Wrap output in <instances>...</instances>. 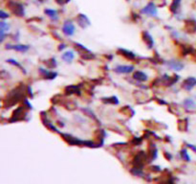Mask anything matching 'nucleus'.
<instances>
[{
  "label": "nucleus",
  "mask_w": 196,
  "mask_h": 184,
  "mask_svg": "<svg viewBox=\"0 0 196 184\" xmlns=\"http://www.w3.org/2000/svg\"><path fill=\"white\" fill-rule=\"evenodd\" d=\"M143 14H145V15H157V9L155 7V5L153 3H149L147 7H144L142 11Z\"/></svg>",
  "instance_id": "20e7f679"
},
{
  "label": "nucleus",
  "mask_w": 196,
  "mask_h": 184,
  "mask_svg": "<svg viewBox=\"0 0 196 184\" xmlns=\"http://www.w3.org/2000/svg\"><path fill=\"white\" fill-rule=\"evenodd\" d=\"M77 22L81 28H86L87 26L90 25V21L84 15H80L77 16Z\"/></svg>",
  "instance_id": "423d86ee"
},
{
  "label": "nucleus",
  "mask_w": 196,
  "mask_h": 184,
  "mask_svg": "<svg viewBox=\"0 0 196 184\" xmlns=\"http://www.w3.org/2000/svg\"><path fill=\"white\" fill-rule=\"evenodd\" d=\"M184 105H186L188 108H194L196 107V104L194 103L193 100L191 99H187L186 101L184 102Z\"/></svg>",
  "instance_id": "2eb2a0df"
},
{
  "label": "nucleus",
  "mask_w": 196,
  "mask_h": 184,
  "mask_svg": "<svg viewBox=\"0 0 196 184\" xmlns=\"http://www.w3.org/2000/svg\"><path fill=\"white\" fill-rule=\"evenodd\" d=\"M196 86V79L192 77H189L188 79H186L183 82V87L186 90H191V89Z\"/></svg>",
  "instance_id": "7ed1b4c3"
},
{
  "label": "nucleus",
  "mask_w": 196,
  "mask_h": 184,
  "mask_svg": "<svg viewBox=\"0 0 196 184\" xmlns=\"http://www.w3.org/2000/svg\"><path fill=\"white\" fill-rule=\"evenodd\" d=\"M143 36H144V40L147 42L148 47L149 48L152 47V45H153V38L151 37V36L148 34V33H147V32H144V34H143Z\"/></svg>",
  "instance_id": "9d476101"
},
{
  "label": "nucleus",
  "mask_w": 196,
  "mask_h": 184,
  "mask_svg": "<svg viewBox=\"0 0 196 184\" xmlns=\"http://www.w3.org/2000/svg\"><path fill=\"white\" fill-rule=\"evenodd\" d=\"M166 64L169 65L170 68L174 69L176 71H180L184 68V64L179 63V61H177V60H169Z\"/></svg>",
  "instance_id": "0eeeda50"
},
{
  "label": "nucleus",
  "mask_w": 196,
  "mask_h": 184,
  "mask_svg": "<svg viewBox=\"0 0 196 184\" xmlns=\"http://www.w3.org/2000/svg\"><path fill=\"white\" fill-rule=\"evenodd\" d=\"M74 53L72 51H67L62 55V60H64L67 63H71V61L74 60Z\"/></svg>",
  "instance_id": "9b49d317"
},
{
  "label": "nucleus",
  "mask_w": 196,
  "mask_h": 184,
  "mask_svg": "<svg viewBox=\"0 0 196 184\" xmlns=\"http://www.w3.org/2000/svg\"><path fill=\"white\" fill-rule=\"evenodd\" d=\"M107 100H108V101H106L107 103H112V104H118V103H119V101H118V99L116 97H111V98H108Z\"/></svg>",
  "instance_id": "6ab92c4d"
},
{
  "label": "nucleus",
  "mask_w": 196,
  "mask_h": 184,
  "mask_svg": "<svg viewBox=\"0 0 196 184\" xmlns=\"http://www.w3.org/2000/svg\"><path fill=\"white\" fill-rule=\"evenodd\" d=\"M10 9L13 11V13L17 15L18 16H22L24 15V8L22 5L18 4V3H10Z\"/></svg>",
  "instance_id": "f03ea898"
},
{
  "label": "nucleus",
  "mask_w": 196,
  "mask_h": 184,
  "mask_svg": "<svg viewBox=\"0 0 196 184\" xmlns=\"http://www.w3.org/2000/svg\"><path fill=\"white\" fill-rule=\"evenodd\" d=\"M119 51L122 53L121 55H122L124 57H125V58L128 59V60H134V59H135V55H134L132 52L126 51V50H122V49H120Z\"/></svg>",
  "instance_id": "f8f14e48"
},
{
  "label": "nucleus",
  "mask_w": 196,
  "mask_h": 184,
  "mask_svg": "<svg viewBox=\"0 0 196 184\" xmlns=\"http://www.w3.org/2000/svg\"><path fill=\"white\" fill-rule=\"evenodd\" d=\"M8 16H9L8 15H6V14L3 12V11H1V18H8Z\"/></svg>",
  "instance_id": "5701e85b"
},
{
  "label": "nucleus",
  "mask_w": 196,
  "mask_h": 184,
  "mask_svg": "<svg viewBox=\"0 0 196 184\" xmlns=\"http://www.w3.org/2000/svg\"><path fill=\"white\" fill-rule=\"evenodd\" d=\"M69 1H70V0H57V2L58 4H65V3L69 2Z\"/></svg>",
  "instance_id": "4be33fe9"
},
{
  "label": "nucleus",
  "mask_w": 196,
  "mask_h": 184,
  "mask_svg": "<svg viewBox=\"0 0 196 184\" xmlns=\"http://www.w3.org/2000/svg\"><path fill=\"white\" fill-rule=\"evenodd\" d=\"M62 32L66 36H73L75 33V26L74 24L72 23L71 21H66L65 23L63 24V27H62Z\"/></svg>",
  "instance_id": "f257e3e1"
},
{
  "label": "nucleus",
  "mask_w": 196,
  "mask_h": 184,
  "mask_svg": "<svg viewBox=\"0 0 196 184\" xmlns=\"http://www.w3.org/2000/svg\"><path fill=\"white\" fill-rule=\"evenodd\" d=\"M180 2H181V0H173V3L171 4V6H170V10L172 11L173 13H175L176 11H177Z\"/></svg>",
  "instance_id": "f3484780"
},
{
  "label": "nucleus",
  "mask_w": 196,
  "mask_h": 184,
  "mask_svg": "<svg viewBox=\"0 0 196 184\" xmlns=\"http://www.w3.org/2000/svg\"><path fill=\"white\" fill-rule=\"evenodd\" d=\"M45 14L47 15H49L52 19H55V20L58 19V13H57V11H55V10H45Z\"/></svg>",
  "instance_id": "4468645a"
},
{
  "label": "nucleus",
  "mask_w": 196,
  "mask_h": 184,
  "mask_svg": "<svg viewBox=\"0 0 196 184\" xmlns=\"http://www.w3.org/2000/svg\"><path fill=\"white\" fill-rule=\"evenodd\" d=\"M66 46H65V44H62V45H60V47H59V50L60 49H63V48H65Z\"/></svg>",
  "instance_id": "b1692460"
},
{
  "label": "nucleus",
  "mask_w": 196,
  "mask_h": 184,
  "mask_svg": "<svg viewBox=\"0 0 196 184\" xmlns=\"http://www.w3.org/2000/svg\"><path fill=\"white\" fill-rule=\"evenodd\" d=\"M9 63H12V64H14V65H16V66H19L20 67V65H19V63H16V60H7Z\"/></svg>",
  "instance_id": "412c9836"
},
{
  "label": "nucleus",
  "mask_w": 196,
  "mask_h": 184,
  "mask_svg": "<svg viewBox=\"0 0 196 184\" xmlns=\"http://www.w3.org/2000/svg\"><path fill=\"white\" fill-rule=\"evenodd\" d=\"M1 29L2 30H8L9 29V25H7L6 23H5V22H1Z\"/></svg>",
  "instance_id": "aec40b11"
},
{
  "label": "nucleus",
  "mask_w": 196,
  "mask_h": 184,
  "mask_svg": "<svg viewBox=\"0 0 196 184\" xmlns=\"http://www.w3.org/2000/svg\"><path fill=\"white\" fill-rule=\"evenodd\" d=\"M133 78H134L135 80L140 81V82H144V81L147 80V74H144V72H142V71H137V72H135V73H134V75H133Z\"/></svg>",
  "instance_id": "1a4fd4ad"
},
{
  "label": "nucleus",
  "mask_w": 196,
  "mask_h": 184,
  "mask_svg": "<svg viewBox=\"0 0 196 184\" xmlns=\"http://www.w3.org/2000/svg\"><path fill=\"white\" fill-rule=\"evenodd\" d=\"M65 92H66V94H72V93L80 92V90H78V86H67V87L65 88Z\"/></svg>",
  "instance_id": "ddd939ff"
},
{
  "label": "nucleus",
  "mask_w": 196,
  "mask_h": 184,
  "mask_svg": "<svg viewBox=\"0 0 196 184\" xmlns=\"http://www.w3.org/2000/svg\"><path fill=\"white\" fill-rule=\"evenodd\" d=\"M134 69V66L132 65H119V66H117V67L114 69L115 72H117V73H130V72H132Z\"/></svg>",
  "instance_id": "39448f33"
},
{
  "label": "nucleus",
  "mask_w": 196,
  "mask_h": 184,
  "mask_svg": "<svg viewBox=\"0 0 196 184\" xmlns=\"http://www.w3.org/2000/svg\"><path fill=\"white\" fill-rule=\"evenodd\" d=\"M181 154H182V157H183L184 160L188 161V162L190 160V158H189V157H188V153H187V150H186V149H183V150H182Z\"/></svg>",
  "instance_id": "a211bd4d"
},
{
  "label": "nucleus",
  "mask_w": 196,
  "mask_h": 184,
  "mask_svg": "<svg viewBox=\"0 0 196 184\" xmlns=\"http://www.w3.org/2000/svg\"><path fill=\"white\" fill-rule=\"evenodd\" d=\"M6 49H14L19 52H27L29 50L28 45H7Z\"/></svg>",
  "instance_id": "6e6552de"
},
{
  "label": "nucleus",
  "mask_w": 196,
  "mask_h": 184,
  "mask_svg": "<svg viewBox=\"0 0 196 184\" xmlns=\"http://www.w3.org/2000/svg\"><path fill=\"white\" fill-rule=\"evenodd\" d=\"M40 72L45 75L46 78H48V79H54V78H55V76H57V73H54V72H51V73H50V72L43 70V68H40Z\"/></svg>",
  "instance_id": "dca6fc26"
}]
</instances>
